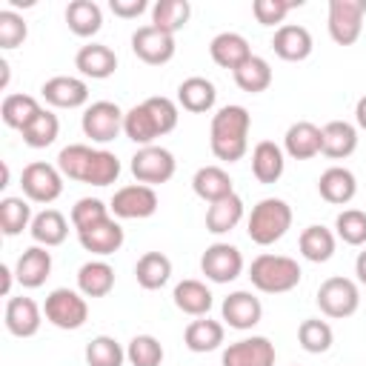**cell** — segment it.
Segmentation results:
<instances>
[{"label": "cell", "mask_w": 366, "mask_h": 366, "mask_svg": "<svg viewBox=\"0 0 366 366\" xmlns=\"http://www.w3.org/2000/svg\"><path fill=\"white\" fill-rule=\"evenodd\" d=\"M143 103H146V109L152 112V117H154V123H157V129H160V137L177 129V120H180V112H177V103H174L172 97H163V94H154V97H146Z\"/></svg>", "instance_id": "f907efd6"}, {"label": "cell", "mask_w": 366, "mask_h": 366, "mask_svg": "<svg viewBox=\"0 0 366 366\" xmlns=\"http://www.w3.org/2000/svg\"><path fill=\"white\" fill-rule=\"evenodd\" d=\"M29 37V26L23 20V14H17L14 9H3L0 11V49H17L23 46V40Z\"/></svg>", "instance_id": "681fc988"}, {"label": "cell", "mask_w": 366, "mask_h": 366, "mask_svg": "<svg viewBox=\"0 0 366 366\" xmlns=\"http://www.w3.org/2000/svg\"><path fill=\"white\" fill-rule=\"evenodd\" d=\"M40 112H43V106H40V100L31 97V94H6V97H3V106H0L3 123H6L9 129H17V132H23Z\"/></svg>", "instance_id": "8d00e7d4"}, {"label": "cell", "mask_w": 366, "mask_h": 366, "mask_svg": "<svg viewBox=\"0 0 366 366\" xmlns=\"http://www.w3.org/2000/svg\"><path fill=\"white\" fill-rule=\"evenodd\" d=\"M283 152L292 160H312L323 152V129L309 123V120H297L286 129L283 134Z\"/></svg>", "instance_id": "2e32d148"}, {"label": "cell", "mask_w": 366, "mask_h": 366, "mask_svg": "<svg viewBox=\"0 0 366 366\" xmlns=\"http://www.w3.org/2000/svg\"><path fill=\"white\" fill-rule=\"evenodd\" d=\"M200 272L212 283H232L243 274V254L237 246L217 240L200 254Z\"/></svg>", "instance_id": "8fae6325"}, {"label": "cell", "mask_w": 366, "mask_h": 366, "mask_svg": "<svg viewBox=\"0 0 366 366\" xmlns=\"http://www.w3.org/2000/svg\"><path fill=\"white\" fill-rule=\"evenodd\" d=\"M286 169V152L283 146H277L274 140H260L252 149V174L257 177V183H277L283 177Z\"/></svg>", "instance_id": "d4e9b609"}, {"label": "cell", "mask_w": 366, "mask_h": 366, "mask_svg": "<svg viewBox=\"0 0 366 366\" xmlns=\"http://www.w3.org/2000/svg\"><path fill=\"white\" fill-rule=\"evenodd\" d=\"M29 234H31V240L37 246L54 249V246H60L69 237V220L57 209H43V212L34 214V220L29 226Z\"/></svg>", "instance_id": "f1b7e54d"}, {"label": "cell", "mask_w": 366, "mask_h": 366, "mask_svg": "<svg viewBox=\"0 0 366 366\" xmlns=\"http://www.w3.org/2000/svg\"><path fill=\"white\" fill-rule=\"evenodd\" d=\"M209 54H212V60L220 69L234 71V69H240L252 57V49H249V40L243 34H237V31H220V34L212 37Z\"/></svg>", "instance_id": "7402d4cb"}, {"label": "cell", "mask_w": 366, "mask_h": 366, "mask_svg": "<svg viewBox=\"0 0 366 366\" xmlns=\"http://www.w3.org/2000/svg\"><path fill=\"white\" fill-rule=\"evenodd\" d=\"M43 317L63 332H74L80 326H86L89 320V300L86 295H80L77 289H51L43 300Z\"/></svg>", "instance_id": "277c9868"}, {"label": "cell", "mask_w": 366, "mask_h": 366, "mask_svg": "<svg viewBox=\"0 0 366 366\" xmlns=\"http://www.w3.org/2000/svg\"><path fill=\"white\" fill-rule=\"evenodd\" d=\"M335 246H337L335 232L326 229V226H320V223L306 226V229L300 232V237H297V249H300V254H303L309 263H326V260H332Z\"/></svg>", "instance_id": "4dcf8cb0"}, {"label": "cell", "mask_w": 366, "mask_h": 366, "mask_svg": "<svg viewBox=\"0 0 366 366\" xmlns=\"http://www.w3.org/2000/svg\"><path fill=\"white\" fill-rule=\"evenodd\" d=\"M243 220V200L240 194H229L217 203H209L206 209V232L212 234H226Z\"/></svg>", "instance_id": "d590c367"}, {"label": "cell", "mask_w": 366, "mask_h": 366, "mask_svg": "<svg viewBox=\"0 0 366 366\" xmlns=\"http://www.w3.org/2000/svg\"><path fill=\"white\" fill-rule=\"evenodd\" d=\"M355 274H357V280L366 286V249L357 252V257H355Z\"/></svg>", "instance_id": "9f6ffc18"}, {"label": "cell", "mask_w": 366, "mask_h": 366, "mask_svg": "<svg viewBox=\"0 0 366 366\" xmlns=\"http://www.w3.org/2000/svg\"><path fill=\"white\" fill-rule=\"evenodd\" d=\"M335 237H340L346 246H366V212L343 209L335 217Z\"/></svg>", "instance_id": "7dc6e473"}, {"label": "cell", "mask_w": 366, "mask_h": 366, "mask_svg": "<svg viewBox=\"0 0 366 366\" xmlns=\"http://www.w3.org/2000/svg\"><path fill=\"white\" fill-rule=\"evenodd\" d=\"M123 360H126V349L109 335H97L86 343L89 366H123Z\"/></svg>", "instance_id": "ee69618b"}, {"label": "cell", "mask_w": 366, "mask_h": 366, "mask_svg": "<svg viewBox=\"0 0 366 366\" xmlns=\"http://www.w3.org/2000/svg\"><path fill=\"white\" fill-rule=\"evenodd\" d=\"M303 272L297 266L295 257H286V254H272V252H263L252 260L249 266V280L257 292L263 295H283V292H292L297 283H300Z\"/></svg>", "instance_id": "7a4b0ae2"}, {"label": "cell", "mask_w": 366, "mask_h": 366, "mask_svg": "<svg viewBox=\"0 0 366 366\" xmlns=\"http://www.w3.org/2000/svg\"><path fill=\"white\" fill-rule=\"evenodd\" d=\"M63 180L66 177L60 174V169L51 163H43V160H34L20 172L23 197L31 203H46V206L54 203L63 194Z\"/></svg>", "instance_id": "ba28073f"}, {"label": "cell", "mask_w": 366, "mask_h": 366, "mask_svg": "<svg viewBox=\"0 0 366 366\" xmlns=\"http://www.w3.org/2000/svg\"><path fill=\"white\" fill-rule=\"evenodd\" d=\"M272 49L280 60L286 63H300L312 54L315 49V40H312V31L306 26H297V23H283L274 37H272Z\"/></svg>", "instance_id": "ac0fdd59"}, {"label": "cell", "mask_w": 366, "mask_h": 366, "mask_svg": "<svg viewBox=\"0 0 366 366\" xmlns=\"http://www.w3.org/2000/svg\"><path fill=\"white\" fill-rule=\"evenodd\" d=\"M163 355V343L154 335H134L126 346V360L132 366H160Z\"/></svg>", "instance_id": "f6af8a7d"}, {"label": "cell", "mask_w": 366, "mask_h": 366, "mask_svg": "<svg viewBox=\"0 0 366 366\" xmlns=\"http://www.w3.org/2000/svg\"><path fill=\"white\" fill-rule=\"evenodd\" d=\"M74 69L83 77L106 80V77H112L117 71V54L103 43H86L74 54Z\"/></svg>", "instance_id": "44dd1931"}, {"label": "cell", "mask_w": 366, "mask_h": 366, "mask_svg": "<svg viewBox=\"0 0 366 366\" xmlns=\"http://www.w3.org/2000/svg\"><path fill=\"white\" fill-rule=\"evenodd\" d=\"M297 343H300V349L309 352V355H323V352L332 349L335 332H332V326H329L326 320H320V317H306V320L297 326Z\"/></svg>", "instance_id": "b9f144b4"}, {"label": "cell", "mask_w": 366, "mask_h": 366, "mask_svg": "<svg viewBox=\"0 0 366 366\" xmlns=\"http://www.w3.org/2000/svg\"><path fill=\"white\" fill-rule=\"evenodd\" d=\"M220 315H223L226 326H232V329H237V332H249V329H254V326L260 323V317H263V303H260L252 292L237 289V292H232L229 297H223Z\"/></svg>", "instance_id": "9a60e30c"}, {"label": "cell", "mask_w": 366, "mask_h": 366, "mask_svg": "<svg viewBox=\"0 0 366 366\" xmlns=\"http://www.w3.org/2000/svg\"><path fill=\"white\" fill-rule=\"evenodd\" d=\"M112 209L100 200V197H80L74 206H71V226H74V232H83V229H92L94 223H103L106 217H112L109 214Z\"/></svg>", "instance_id": "c3c4849f"}, {"label": "cell", "mask_w": 366, "mask_h": 366, "mask_svg": "<svg viewBox=\"0 0 366 366\" xmlns=\"http://www.w3.org/2000/svg\"><path fill=\"white\" fill-rule=\"evenodd\" d=\"M51 274V252L46 246H29L17 263H14V277L23 289H40Z\"/></svg>", "instance_id": "d6986e66"}, {"label": "cell", "mask_w": 366, "mask_h": 366, "mask_svg": "<svg viewBox=\"0 0 366 366\" xmlns=\"http://www.w3.org/2000/svg\"><path fill=\"white\" fill-rule=\"evenodd\" d=\"M129 169H132V174H134V180L137 183H143V186H160V183H169L172 177H174V172H177V160H174V154L166 149V146H143V149H137L134 154H132V163H129Z\"/></svg>", "instance_id": "8992f818"}, {"label": "cell", "mask_w": 366, "mask_h": 366, "mask_svg": "<svg viewBox=\"0 0 366 366\" xmlns=\"http://www.w3.org/2000/svg\"><path fill=\"white\" fill-rule=\"evenodd\" d=\"M77 240H80V246L86 252H92L97 257H109L123 246L126 234H123V226L114 217H106L103 223H94L92 229L77 232Z\"/></svg>", "instance_id": "ffe728a7"}, {"label": "cell", "mask_w": 366, "mask_h": 366, "mask_svg": "<svg viewBox=\"0 0 366 366\" xmlns=\"http://www.w3.org/2000/svg\"><path fill=\"white\" fill-rule=\"evenodd\" d=\"M214 100H217V89L209 77H186L180 86H177V106L192 112V114H206L214 109Z\"/></svg>", "instance_id": "cb8c5ba5"}, {"label": "cell", "mask_w": 366, "mask_h": 366, "mask_svg": "<svg viewBox=\"0 0 366 366\" xmlns=\"http://www.w3.org/2000/svg\"><path fill=\"white\" fill-rule=\"evenodd\" d=\"M320 312L332 320H343V317H352L360 306V289L352 277H343V274H335V277H326L320 286H317V295H315Z\"/></svg>", "instance_id": "5b68a950"}, {"label": "cell", "mask_w": 366, "mask_h": 366, "mask_svg": "<svg viewBox=\"0 0 366 366\" xmlns=\"http://www.w3.org/2000/svg\"><path fill=\"white\" fill-rule=\"evenodd\" d=\"M232 77H234V83H237V89H240V92L260 94V92H266V89L272 86V66H269V60H266V57L252 54L240 69H234V71H232Z\"/></svg>", "instance_id": "74e56055"}, {"label": "cell", "mask_w": 366, "mask_h": 366, "mask_svg": "<svg viewBox=\"0 0 366 366\" xmlns=\"http://www.w3.org/2000/svg\"><path fill=\"white\" fill-rule=\"evenodd\" d=\"M66 26L77 37H94L103 29V9L94 0H71L66 6Z\"/></svg>", "instance_id": "d6a6232c"}, {"label": "cell", "mask_w": 366, "mask_h": 366, "mask_svg": "<svg viewBox=\"0 0 366 366\" xmlns=\"http://www.w3.org/2000/svg\"><path fill=\"white\" fill-rule=\"evenodd\" d=\"M192 189H194V194H197L200 200H206V203H217V200L234 194V183H232L229 172H226L223 166H214V163H212V166H200V169L194 172Z\"/></svg>", "instance_id": "484cf974"}, {"label": "cell", "mask_w": 366, "mask_h": 366, "mask_svg": "<svg viewBox=\"0 0 366 366\" xmlns=\"http://www.w3.org/2000/svg\"><path fill=\"white\" fill-rule=\"evenodd\" d=\"M192 17V6L189 0H157L152 6V26L166 31V34H177Z\"/></svg>", "instance_id": "ab89813d"}, {"label": "cell", "mask_w": 366, "mask_h": 366, "mask_svg": "<svg viewBox=\"0 0 366 366\" xmlns=\"http://www.w3.org/2000/svg\"><path fill=\"white\" fill-rule=\"evenodd\" d=\"M366 17V0H329V37L337 46L357 43L363 31Z\"/></svg>", "instance_id": "9c48e42d"}, {"label": "cell", "mask_w": 366, "mask_h": 366, "mask_svg": "<svg viewBox=\"0 0 366 366\" xmlns=\"http://www.w3.org/2000/svg\"><path fill=\"white\" fill-rule=\"evenodd\" d=\"M34 220L31 214V206L26 197H14V194H6L0 200V232L6 237H17L23 234V229H29Z\"/></svg>", "instance_id": "f35d334b"}, {"label": "cell", "mask_w": 366, "mask_h": 366, "mask_svg": "<svg viewBox=\"0 0 366 366\" xmlns=\"http://www.w3.org/2000/svg\"><path fill=\"white\" fill-rule=\"evenodd\" d=\"M120 177V160L114 152L109 149H94L89 172H86V183L89 186H112Z\"/></svg>", "instance_id": "bcb514c9"}, {"label": "cell", "mask_w": 366, "mask_h": 366, "mask_svg": "<svg viewBox=\"0 0 366 366\" xmlns=\"http://www.w3.org/2000/svg\"><path fill=\"white\" fill-rule=\"evenodd\" d=\"M92 154H94V149H92V146H86V143H69V146H63V149H60V154H57V163H54V166L60 169V174H63V177L77 180V183H86V172H89Z\"/></svg>", "instance_id": "60d3db41"}, {"label": "cell", "mask_w": 366, "mask_h": 366, "mask_svg": "<svg viewBox=\"0 0 366 366\" xmlns=\"http://www.w3.org/2000/svg\"><path fill=\"white\" fill-rule=\"evenodd\" d=\"M357 149V129L346 120H329L323 126V152L332 160H346Z\"/></svg>", "instance_id": "836d02e7"}, {"label": "cell", "mask_w": 366, "mask_h": 366, "mask_svg": "<svg viewBox=\"0 0 366 366\" xmlns=\"http://www.w3.org/2000/svg\"><path fill=\"white\" fill-rule=\"evenodd\" d=\"M20 134H23V143H26L29 149H46V146H51V143L57 140V134H60V120H57L54 112L43 109Z\"/></svg>", "instance_id": "7bdbcfd3"}, {"label": "cell", "mask_w": 366, "mask_h": 366, "mask_svg": "<svg viewBox=\"0 0 366 366\" xmlns=\"http://www.w3.org/2000/svg\"><path fill=\"white\" fill-rule=\"evenodd\" d=\"M109 9H112L114 17L134 20V17H140V14L149 9V3H146V0H109Z\"/></svg>", "instance_id": "f5cc1de1"}, {"label": "cell", "mask_w": 366, "mask_h": 366, "mask_svg": "<svg viewBox=\"0 0 366 366\" xmlns=\"http://www.w3.org/2000/svg\"><path fill=\"white\" fill-rule=\"evenodd\" d=\"M160 200H157V192L152 186H143V183H132V186H123L114 192L109 209L117 220H146L157 212Z\"/></svg>", "instance_id": "30bf717a"}, {"label": "cell", "mask_w": 366, "mask_h": 366, "mask_svg": "<svg viewBox=\"0 0 366 366\" xmlns=\"http://www.w3.org/2000/svg\"><path fill=\"white\" fill-rule=\"evenodd\" d=\"M274 343L263 335H252L229 343L220 355V366H274Z\"/></svg>", "instance_id": "4fadbf2b"}, {"label": "cell", "mask_w": 366, "mask_h": 366, "mask_svg": "<svg viewBox=\"0 0 366 366\" xmlns=\"http://www.w3.org/2000/svg\"><path fill=\"white\" fill-rule=\"evenodd\" d=\"M114 289V266L103 257L89 260L77 269V292L86 297H106Z\"/></svg>", "instance_id": "83f0119b"}, {"label": "cell", "mask_w": 366, "mask_h": 366, "mask_svg": "<svg viewBox=\"0 0 366 366\" xmlns=\"http://www.w3.org/2000/svg\"><path fill=\"white\" fill-rule=\"evenodd\" d=\"M3 320H6V329L14 337H34L40 332V323H43V309L31 297H26V295L9 297Z\"/></svg>", "instance_id": "e0dca14e"}, {"label": "cell", "mask_w": 366, "mask_h": 366, "mask_svg": "<svg viewBox=\"0 0 366 366\" xmlns=\"http://www.w3.org/2000/svg\"><path fill=\"white\" fill-rule=\"evenodd\" d=\"M292 229V206L283 197H263L252 206V214L246 220V234L257 246L277 243Z\"/></svg>", "instance_id": "3957f363"}, {"label": "cell", "mask_w": 366, "mask_h": 366, "mask_svg": "<svg viewBox=\"0 0 366 366\" xmlns=\"http://www.w3.org/2000/svg\"><path fill=\"white\" fill-rule=\"evenodd\" d=\"M355 123H357V129H363V132H366V94L355 103Z\"/></svg>", "instance_id": "11a10c76"}, {"label": "cell", "mask_w": 366, "mask_h": 366, "mask_svg": "<svg viewBox=\"0 0 366 366\" xmlns=\"http://www.w3.org/2000/svg\"><path fill=\"white\" fill-rule=\"evenodd\" d=\"M223 337H226L223 323H220V320H212L209 315H206V317H194V320L186 326V332H183V343H186V349L194 352V355H206V352L220 349Z\"/></svg>", "instance_id": "4316f807"}, {"label": "cell", "mask_w": 366, "mask_h": 366, "mask_svg": "<svg viewBox=\"0 0 366 366\" xmlns=\"http://www.w3.org/2000/svg\"><path fill=\"white\" fill-rule=\"evenodd\" d=\"M317 192L326 203L332 206H346L355 200L357 194V180L346 166H329L320 177H317Z\"/></svg>", "instance_id": "603a6c76"}, {"label": "cell", "mask_w": 366, "mask_h": 366, "mask_svg": "<svg viewBox=\"0 0 366 366\" xmlns=\"http://www.w3.org/2000/svg\"><path fill=\"white\" fill-rule=\"evenodd\" d=\"M300 3H289V0H254L252 3V14H254V20L260 26H277L280 29V23L286 20V14L295 6H300Z\"/></svg>", "instance_id": "816d5d0a"}, {"label": "cell", "mask_w": 366, "mask_h": 366, "mask_svg": "<svg viewBox=\"0 0 366 366\" xmlns=\"http://www.w3.org/2000/svg\"><path fill=\"white\" fill-rule=\"evenodd\" d=\"M249 129H252V114L246 106L229 103L212 114V129H209V146L212 154L223 163H237L249 152Z\"/></svg>", "instance_id": "6da1fadb"}, {"label": "cell", "mask_w": 366, "mask_h": 366, "mask_svg": "<svg viewBox=\"0 0 366 366\" xmlns=\"http://www.w3.org/2000/svg\"><path fill=\"white\" fill-rule=\"evenodd\" d=\"M123 117H126V112L117 103H112V100H94V103H89L83 109L80 129H83V134L92 143L106 146V143H112L123 132Z\"/></svg>", "instance_id": "52a82bcc"}, {"label": "cell", "mask_w": 366, "mask_h": 366, "mask_svg": "<svg viewBox=\"0 0 366 366\" xmlns=\"http://www.w3.org/2000/svg\"><path fill=\"white\" fill-rule=\"evenodd\" d=\"M0 280H3V283H0V295L9 297V295H11V283L17 280V277H14V269L6 266V263H0Z\"/></svg>", "instance_id": "db71d44e"}, {"label": "cell", "mask_w": 366, "mask_h": 366, "mask_svg": "<svg viewBox=\"0 0 366 366\" xmlns=\"http://www.w3.org/2000/svg\"><path fill=\"white\" fill-rule=\"evenodd\" d=\"M172 300L189 317H206L209 309H212V292H209V286L203 280H194V277L180 280L174 286V292H172Z\"/></svg>", "instance_id": "f546056e"}, {"label": "cell", "mask_w": 366, "mask_h": 366, "mask_svg": "<svg viewBox=\"0 0 366 366\" xmlns=\"http://www.w3.org/2000/svg\"><path fill=\"white\" fill-rule=\"evenodd\" d=\"M0 71H3V80H0V86L6 89V86H9V63H6V60H0Z\"/></svg>", "instance_id": "6f0895ef"}, {"label": "cell", "mask_w": 366, "mask_h": 366, "mask_svg": "<svg viewBox=\"0 0 366 366\" xmlns=\"http://www.w3.org/2000/svg\"><path fill=\"white\" fill-rule=\"evenodd\" d=\"M40 94L54 109H80V106L89 103V83L83 77L57 74V77H49L40 86Z\"/></svg>", "instance_id": "5bb4252c"}, {"label": "cell", "mask_w": 366, "mask_h": 366, "mask_svg": "<svg viewBox=\"0 0 366 366\" xmlns=\"http://www.w3.org/2000/svg\"><path fill=\"white\" fill-rule=\"evenodd\" d=\"M132 51L146 66H163V63H169L174 57L177 43H174V34H166V31H160V29H154L149 23V26L134 29V34H132Z\"/></svg>", "instance_id": "7c38bea8"}, {"label": "cell", "mask_w": 366, "mask_h": 366, "mask_svg": "<svg viewBox=\"0 0 366 366\" xmlns=\"http://www.w3.org/2000/svg\"><path fill=\"white\" fill-rule=\"evenodd\" d=\"M123 134L132 143H137V149L154 146V140L160 137V129H157L152 112L146 109V103H137V106H132L126 112V117H123Z\"/></svg>", "instance_id": "e575fe53"}, {"label": "cell", "mask_w": 366, "mask_h": 366, "mask_svg": "<svg viewBox=\"0 0 366 366\" xmlns=\"http://www.w3.org/2000/svg\"><path fill=\"white\" fill-rule=\"evenodd\" d=\"M172 277V260L163 254V252H146L137 257L134 263V280L140 289L146 292H154V289H163Z\"/></svg>", "instance_id": "1f68e13d"}]
</instances>
